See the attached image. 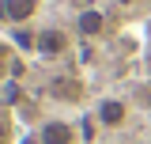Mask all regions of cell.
I'll return each mask as SVG.
<instances>
[{
	"mask_svg": "<svg viewBox=\"0 0 151 144\" xmlns=\"http://www.w3.org/2000/svg\"><path fill=\"white\" fill-rule=\"evenodd\" d=\"M12 140V129H8V121H0V144H8Z\"/></svg>",
	"mask_w": 151,
	"mask_h": 144,
	"instance_id": "obj_6",
	"label": "cell"
},
{
	"mask_svg": "<svg viewBox=\"0 0 151 144\" xmlns=\"http://www.w3.org/2000/svg\"><path fill=\"white\" fill-rule=\"evenodd\" d=\"M34 49H38V57H60L68 49V34L60 27H42L34 34Z\"/></svg>",
	"mask_w": 151,
	"mask_h": 144,
	"instance_id": "obj_2",
	"label": "cell"
},
{
	"mask_svg": "<svg viewBox=\"0 0 151 144\" xmlns=\"http://www.w3.org/2000/svg\"><path fill=\"white\" fill-rule=\"evenodd\" d=\"M129 121V103H121V99H102L98 103V125L102 129H121Z\"/></svg>",
	"mask_w": 151,
	"mask_h": 144,
	"instance_id": "obj_4",
	"label": "cell"
},
{
	"mask_svg": "<svg viewBox=\"0 0 151 144\" xmlns=\"http://www.w3.org/2000/svg\"><path fill=\"white\" fill-rule=\"evenodd\" d=\"M76 125L72 121H64V118H49V121H42L38 129V144H76Z\"/></svg>",
	"mask_w": 151,
	"mask_h": 144,
	"instance_id": "obj_1",
	"label": "cell"
},
{
	"mask_svg": "<svg viewBox=\"0 0 151 144\" xmlns=\"http://www.w3.org/2000/svg\"><path fill=\"white\" fill-rule=\"evenodd\" d=\"M38 15V0H0V19L4 23H30Z\"/></svg>",
	"mask_w": 151,
	"mask_h": 144,
	"instance_id": "obj_3",
	"label": "cell"
},
{
	"mask_svg": "<svg viewBox=\"0 0 151 144\" xmlns=\"http://www.w3.org/2000/svg\"><path fill=\"white\" fill-rule=\"evenodd\" d=\"M76 31L83 38H98L106 31V15H102L98 8H87V12H79V19H76Z\"/></svg>",
	"mask_w": 151,
	"mask_h": 144,
	"instance_id": "obj_5",
	"label": "cell"
},
{
	"mask_svg": "<svg viewBox=\"0 0 151 144\" xmlns=\"http://www.w3.org/2000/svg\"><path fill=\"white\" fill-rule=\"evenodd\" d=\"M113 4H121V8H132V4H140V0H113Z\"/></svg>",
	"mask_w": 151,
	"mask_h": 144,
	"instance_id": "obj_7",
	"label": "cell"
}]
</instances>
